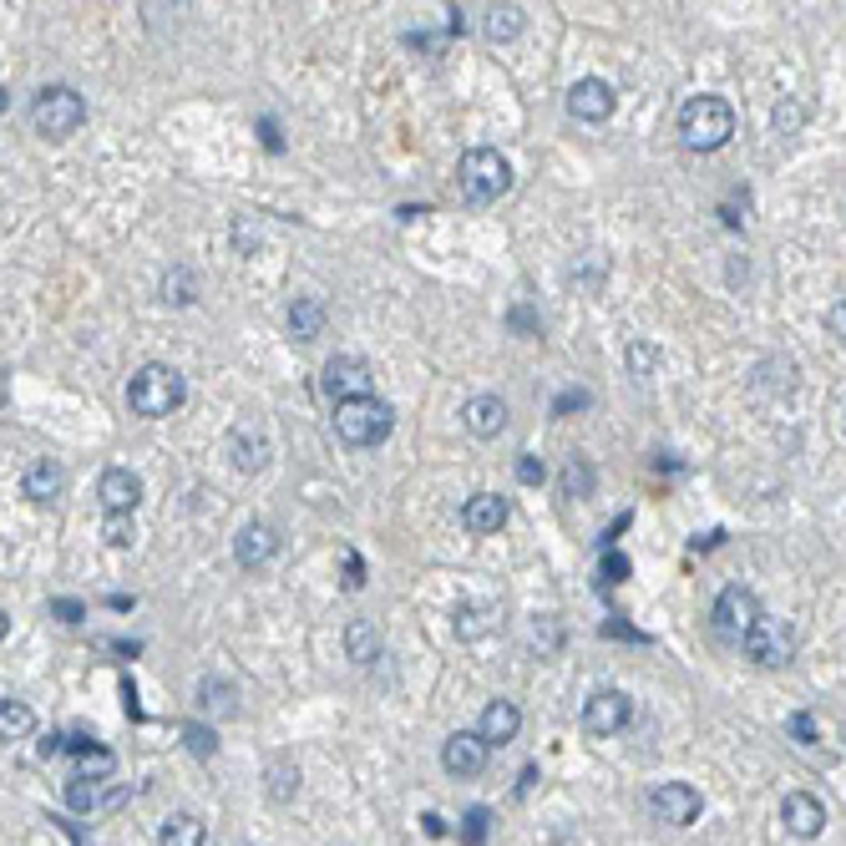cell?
<instances>
[{
    "instance_id": "cell-1",
    "label": "cell",
    "mask_w": 846,
    "mask_h": 846,
    "mask_svg": "<svg viewBox=\"0 0 846 846\" xmlns=\"http://www.w3.org/2000/svg\"><path fill=\"white\" fill-rule=\"evenodd\" d=\"M735 137V107L725 96H690L680 107V143L690 153H720Z\"/></svg>"
},
{
    "instance_id": "cell-2",
    "label": "cell",
    "mask_w": 846,
    "mask_h": 846,
    "mask_svg": "<svg viewBox=\"0 0 846 846\" xmlns=\"http://www.w3.org/2000/svg\"><path fill=\"white\" fill-rule=\"evenodd\" d=\"M183 395H188V385H183V375L173 365H143L137 375L127 381V405L137 411V416H147V421H163V416H173L183 405Z\"/></svg>"
},
{
    "instance_id": "cell-3",
    "label": "cell",
    "mask_w": 846,
    "mask_h": 846,
    "mask_svg": "<svg viewBox=\"0 0 846 846\" xmlns=\"http://www.w3.org/2000/svg\"><path fill=\"white\" fill-rule=\"evenodd\" d=\"M456 188H462L466 203H497L502 193L513 188V163L497 147H472L456 163Z\"/></svg>"
},
{
    "instance_id": "cell-4",
    "label": "cell",
    "mask_w": 846,
    "mask_h": 846,
    "mask_svg": "<svg viewBox=\"0 0 846 846\" xmlns=\"http://www.w3.org/2000/svg\"><path fill=\"white\" fill-rule=\"evenodd\" d=\"M395 426V405L381 401V395H365V401H345L334 405V431L345 446H375L385 442Z\"/></svg>"
},
{
    "instance_id": "cell-5",
    "label": "cell",
    "mask_w": 846,
    "mask_h": 846,
    "mask_svg": "<svg viewBox=\"0 0 846 846\" xmlns=\"http://www.w3.org/2000/svg\"><path fill=\"white\" fill-rule=\"evenodd\" d=\"M31 122H37V132H41V137H51V143L72 137V132L86 122L82 92H72V86H41L37 107H31Z\"/></svg>"
},
{
    "instance_id": "cell-6",
    "label": "cell",
    "mask_w": 846,
    "mask_h": 846,
    "mask_svg": "<svg viewBox=\"0 0 846 846\" xmlns=\"http://www.w3.org/2000/svg\"><path fill=\"white\" fill-rule=\"evenodd\" d=\"M740 649H745V659H755L761 669H781L796 659V629L781 619H761L745 639H740Z\"/></svg>"
},
{
    "instance_id": "cell-7",
    "label": "cell",
    "mask_w": 846,
    "mask_h": 846,
    "mask_svg": "<svg viewBox=\"0 0 846 846\" xmlns=\"http://www.w3.org/2000/svg\"><path fill=\"white\" fill-rule=\"evenodd\" d=\"M370 360L360 355H330L324 360V375H320V391L330 395L334 405H345V401H365L370 395Z\"/></svg>"
},
{
    "instance_id": "cell-8",
    "label": "cell",
    "mask_w": 846,
    "mask_h": 846,
    "mask_svg": "<svg viewBox=\"0 0 846 846\" xmlns=\"http://www.w3.org/2000/svg\"><path fill=\"white\" fill-rule=\"evenodd\" d=\"M710 619H715V629L725 633V639H745V633H751L765 613H761V598H755L751 588L730 584L725 594L715 598V613H710Z\"/></svg>"
},
{
    "instance_id": "cell-9",
    "label": "cell",
    "mask_w": 846,
    "mask_h": 846,
    "mask_svg": "<svg viewBox=\"0 0 846 846\" xmlns=\"http://www.w3.org/2000/svg\"><path fill=\"white\" fill-rule=\"evenodd\" d=\"M700 791L690 786V781H659L654 791H649V811H654L664 826H690L700 822Z\"/></svg>"
},
{
    "instance_id": "cell-10",
    "label": "cell",
    "mask_w": 846,
    "mask_h": 846,
    "mask_svg": "<svg viewBox=\"0 0 846 846\" xmlns=\"http://www.w3.org/2000/svg\"><path fill=\"white\" fill-rule=\"evenodd\" d=\"M613 107H619V92H613L603 76H578V82L568 86V112L578 122H608Z\"/></svg>"
},
{
    "instance_id": "cell-11",
    "label": "cell",
    "mask_w": 846,
    "mask_h": 846,
    "mask_svg": "<svg viewBox=\"0 0 846 846\" xmlns=\"http://www.w3.org/2000/svg\"><path fill=\"white\" fill-rule=\"evenodd\" d=\"M633 720V700L623 690H598L594 700L584 704V730L588 735H619Z\"/></svg>"
},
{
    "instance_id": "cell-12",
    "label": "cell",
    "mask_w": 846,
    "mask_h": 846,
    "mask_svg": "<svg viewBox=\"0 0 846 846\" xmlns=\"http://www.w3.org/2000/svg\"><path fill=\"white\" fill-rule=\"evenodd\" d=\"M228 456H234V466H239L244 477H254V472H264L269 466V431L259 426V421H239V426L228 431Z\"/></svg>"
},
{
    "instance_id": "cell-13",
    "label": "cell",
    "mask_w": 846,
    "mask_h": 846,
    "mask_svg": "<svg viewBox=\"0 0 846 846\" xmlns=\"http://www.w3.org/2000/svg\"><path fill=\"white\" fill-rule=\"evenodd\" d=\"M507 497H497V492H472V497L462 502V527L466 533H477V537H492L507 527Z\"/></svg>"
},
{
    "instance_id": "cell-14",
    "label": "cell",
    "mask_w": 846,
    "mask_h": 846,
    "mask_svg": "<svg viewBox=\"0 0 846 846\" xmlns=\"http://www.w3.org/2000/svg\"><path fill=\"white\" fill-rule=\"evenodd\" d=\"M781 822H786L791 836H801V842H811V836H822L826 832V806L811 791H791L786 801H781Z\"/></svg>"
},
{
    "instance_id": "cell-15",
    "label": "cell",
    "mask_w": 846,
    "mask_h": 846,
    "mask_svg": "<svg viewBox=\"0 0 846 846\" xmlns=\"http://www.w3.org/2000/svg\"><path fill=\"white\" fill-rule=\"evenodd\" d=\"M487 751H492V745L477 735V730H456V735L442 745L446 775H477L482 765H487Z\"/></svg>"
},
{
    "instance_id": "cell-16",
    "label": "cell",
    "mask_w": 846,
    "mask_h": 846,
    "mask_svg": "<svg viewBox=\"0 0 846 846\" xmlns=\"http://www.w3.org/2000/svg\"><path fill=\"white\" fill-rule=\"evenodd\" d=\"M275 553H279V533L269 523H244L234 533V558H239V568H264V563H275Z\"/></svg>"
},
{
    "instance_id": "cell-17",
    "label": "cell",
    "mask_w": 846,
    "mask_h": 846,
    "mask_svg": "<svg viewBox=\"0 0 846 846\" xmlns=\"http://www.w3.org/2000/svg\"><path fill=\"white\" fill-rule=\"evenodd\" d=\"M462 426L472 431L477 442L502 436V431H507V401H502V395H472V401L462 405Z\"/></svg>"
},
{
    "instance_id": "cell-18",
    "label": "cell",
    "mask_w": 846,
    "mask_h": 846,
    "mask_svg": "<svg viewBox=\"0 0 846 846\" xmlns=\"http://www.w3.org/2000/svg\"><path fill=\"white\" fill-rule=\"evenodd\" d=\"M96 497H102V507H107V513H137V502H143V482L132 477L127 466H112V472H102V482H96Z\"/></svg>"
},
{
    "instance_id": "cell-19",
    "label": "cell",
    "mask_w": 846,
    "mask_h": 846,
    "mask_svg": "<svg viewBox=\"0 0 846 846\" xmlns=\"http://www.w3.org/2000/svg\"><path fill=\"white\" fill-rule=\"evenodd\" d=\"M517 730H523V710H517L513 700H492L477 720V735L487 740V745H513Z\"/></svg>"
},
{
    "instance_id": "cell-20",
    "label": "cell",
    "mask_w": 846,
    "mask_h": 846,
    "mask_svg": "<svg viewBox=\"0 0 846 846\" xmlns=\"http://www.w3.org/2000/svg\"><path fill=\"white\" fill-rule=\"evenodd\" d=\"M497 623H502V608L497 603H456L452 608L456 639H482V633H492Z\"/></svg>"
},
{
    "instance_id": "cell-21",
    "label": "cell",
    "mask_w": 846,
    "mask_h": 846,
    "mask_svg": "<svg viewBox=\"0 0 846 846\" xmlns=\"http://www.w3.org/2000/svg\"><path fill=\"white\" fill-rule=\"evenodd\" d=\"M21 487H25V497H31V502H56L61 487H66V472H61V466L47 456V462H37L31 472H25Z\"/></svg>"
},
{
    "instance_id": "cell-22",
    "label": "cell",
    "mask_w": 846,
    "mask_h": 846,
    "mask_svg": "<svg viewBox=\"0 0 846 846\" xmlns=\"http://www.w3.org/2000/svg\"><path fill=\"white\" fill-rule=\"evenodd\" d=\"M289 334H295V340H305V345H310V340H320V334H324V305H320V299H295V305H289Z\"/></svg>"
},
{
    "instance_id": "cell-23",
    "label": "cell",
    "mask_w": 846,
    "mask_h": 846,
    "mask_svg": "<svg viewBox=\"0 0 846 846\" xmlns=\"http://www.w3.org/2000/svg\"><path fill=\"white\" fill-rule=\"evenodd\" d=\"M345 654L355 659V664H370V659L381 654V629L370 619H350L345 623Z\"/></svg>"
},
{
    "instance_id": "cell-24",
    "label": "cell",
    "mask_w": 846,
    "mask_h": 846,
    "mask_svg": "<svg viewBox=\"0 0 846 846\" xmlns=\"http://www.w3.org/2000/svg\"><path fill=\"white\" fill-rule=\"evenodd\" d=\"M523 25H527V11H523V6H492V11L482 16V31H487V41H513V37H523Z\"/></svg>"
},
{
    "instance_id": "cell-25",
    "label": "cell",
    "mask_w": 846,
    "mask_h": 846,
    "mask_svg": "<svg viewBox=\"0 0 846 846\" xmlns=\"http://www.w3.org/2000/svg\"><path fill=\"white\" fill-rule=\"evenodd\" d=\"M208 842V832H203L198 816H188V811H178V816H167L163 832H157V846H203Z\"/></svg>"
},
{
    "instance_id": "cell-26",
    "label": "cell",
    "mask_w": 846,
    "mask_h": 846,
    "mask_svg": "<svg viewBox=\"0 0 846 846\" xmlns=\"http://www.w3.org/2000/svg\"><path fill=\"white\" fill-rule=\"evenodd\" d=\"M558 487H563V497H594V487H598V472H594V462L588 456H568V466H563V477H558Z\"/></svg>"
},
{
    "instance_id": "cell-27",
    "label": "cell",
    "mask_w": 846,
    "mask_h": 846,
    "mask_svg": "<svg viewBox=\"0 0 846 846\" xmlns=\"http://www.w3.org/2000/svg\"><path fill=\"white\" fill-rule=\"evenodd\" d=\"M72 755H76V761H82V775H92V781L112 775V751L92 745V740H86V735H72Z\"/></svg>"
},
{
    "instance_id": "cell-28",
    "label": "cell",
    "mask_w": 846,
    "mask_h": 846,
    "mask_svg": "<svg viewBox=\"0 0 846 846\" xmlns=\"http://www.w3.org/2000/svg\"><path fill=\"white\" fill-rule=\"evenodd\" d=\"M66 806L96 811V806H112V796H102V786H96L92 775H72V781H66Z\"/></svg>"
},
{
    "instance_id": "cell-29",
    "label": "cell",
    "mask_w": 846,
    "mask_h": 846,
    "mask_svg": "<svg viewBox=\"0 0 846 846\" xmlns=\"http://www.w3.org/2000/svg\"><path fill=\"white\" fill-rule=\"evenodd\" d=\"M193 295H198V279H193L188 264L167 269V275H163V299H167V305H193Z\"/></svg>"
},
{
    "instance_id": "cell-30",
    "label": "cell",
    "mask_w": 846,
    "mask_h": 846,
    "mask_svg": "<svg viewBox=\"0 0 846 846\" xmlns=\"http://www.w3.org/2000/svg\"><path fill=\"white\" fill-rule=\"evenodd\" d=\"M31 725H37V720H31V710H25L21 700L0 704V735H6V740H25V735H31Z\"/></svg>"
},
{
    "instance_id": "cell-31",
    "label": "cell",
    "mask_w": 846,
    "mask_h": 846,
    "mask_svg": "<svg viewBox=\"0 0 846 846\" xmlns=\"http://www.w3.org/2000/svg\"><path fill=\"white\" fill-rule=\"evenodd\" d=\"M295 791H299V765H289V761L269 765V796H275V801H295Z\"/></svg>"
},
{
    "instance_id": "cell-32",
    "label": "cell",
    "mask_w": 846,
    "mask_h": 846,
    "mask_svg": "<svg viewBox=\"0 0 846 846\" xmlns=\"http://www.w3.org/2000/svg\"><path fill=\"white\" fill-rule=\"evenodd\" d=\"M198 710H218V715H234L228 684H224V680H203V684H198Z\"/></svg>"
},
{
    "instance_id": "cell-33",
    "label": "cell",
    "mask_w": 846,
    "mask_h": 846,
    "mask_svg": "<svg viewBox=\"0 0 846 846\" xmlns=\"http://www.w3.org/2000/svg\"><path fill=\"white\" fill-rule=\"evenodd\" d=\"M102 537H107L112 548H132V537H137V527H132V513H107V523H102Z\"/></svg>"
},
{
    "instance_id": "cell-34",
    "label": "cell",
    "mask_w": 846,
    "mask_h": 846,
    "mask_svg": "<svg viewBox=\"0 0 846 846\" xmlns=\"http://www.w3.org/2000/svg\"><path fill=\"white\" fill-rule=\"evenodd\" d=\"M487 822H492L487 811H482V806H472V811H466V826H462V842L482 846V842H487Z\"/></svg>"
},
{
    "instance_id": "cell-35",
    "label": "cell",
    "mask_w": 846,
    "mask_h": 846,
    "mask_svg": "<svg viewBox=\"0 0 846 846\" xmlns=\"http://www.w3.org/2000/svg\"><path fill=\"white\" fill-rule=\"evenodd\" d=\"M786 730H791V740H796V745H816V720H811L806 710H796V715L786 720Z\"/></svg>"
},
{
    "instance_id": "cell-36",
    "label": "cell",
    "mask_w": 846,
    "mask_h": 846,
    "mask_svg": "<svg viewBox=\"0 0 846 846\" xmlns=\"http://www.w3.org/2000/svg\"><path fill=\"white\" fill-rule=\"evenodd\" d=\"M588 401H594L588 391H563L558 401H553V416H572V411H588Z\"/></svg>"
},
{
    "instance_id": "cell-37",
    "label": "cell",
    "mask_w": 846,
    "mask_h": 846,
    "mask_svg": "<svg viewBox=\"0 0 846 846\" xmlns=\"http://www.w3.org/2000/svg\"><path fill=\"white\" fill-rule=\"evenodd\" d=\"M548 477V472H543V462H537L533 452H523L517 456V482H527V487H537V482Z\"/></svg>"
},
{
    "instance_id": "cell-38",
    "label": "cell",
    "mask_w": 846,
    "mask_h": 846,
    "mask_svg": "<svg viewBox=\"0 0 846 846\" xmlns=\"http://www.w3.org/2000/svg\"><path fill=\"white\" fill-rule=\"evenodd\" d=\"M183 735H188V751H193V755H214V751H218V740L208 735V730H203V725H188V730H183Z\"/></svg>"
},
{
    "instance_id": "cell-39",
    "label": "cell",
    "mask_w": 846,
    "mask_h": 846,
    "mask_svg": "<svg viewBox=\"0 0 846 846\" xmlns=\"http://www.w3.org/2000/svg\"><path fill=\"white\" fill-rule=\"evenodd\" d=\"M61 751H72V735H61V730H51V735L37 745V755H41V761H56Z\"/></svg>"
},
{
    "instance_id": "cell-40",
    "label": "cell",
    "mask_w": 846,
    "mask_h": 846,
    "mask_svg": "<svg viewBox=\"0 0 846 846\" xmlns=\"http://www.w3.org/2000/svg\"><path fill=\"white\" fill-rule=\"evenodd\" d=\"M629 360H633V375H644V370L659 360V350L644 345V340H633V345H629Z\"/></svg>"
},
{
    "instance_id": "cell-41",
    "label": "cell",
    "mask_w": 846,
    "mask_h": 846,
    "mask_svg": "<svg viewBox=\"0 0 846 846\" xmlns=\"http://www.w3.org/2000/svg\"><path fill=\"white\" fill-rule=\"evenodd\" d=\"M51 613H56L61 623H82L86 619V608L76 603V598H56V603H51Z\"/></svg>"
},
{
    "instance_id": "cell-42",
    "label": "cell",
    "mask_w": 846,
    "mask_h": 846,
    "mask_svg": "<svg viewBox=\"0 0 846 846\" xmlns=\"http://www.w3.org/2000/svg\"><path fill=\"white\" fill-rule=\"evenodd\" d=\"M826 330H832L836 340H842V345H846V299H836L832 310H826Z\"/></svg>"
},
{
    "instance_id": "cell-43",
    "label": "cell",
    "mask_w": 846,
    "mask_h": 846,
    "mask_svg": "<svg viewBox=\"0 0 846 846\" xmlns=\"http://www.w3.org/2000/svg\"><path fill=\"white\" fill-rule=\"evenodd\" d=\"M507 324H513V330H517V334H537V314H533V310H527V305H517V310H513V314H507Z\"/></svg>"
},
{
    "instance_id": "cell-44",
    "label": "cell",
    "mask_w": 846,
    "mask_h": 846,
    "mask_svg": "<svg viewBox=\"0 0 846 846\" xmlns=\"http://www.w3.org/2000/svg\"><path fill=\"white\" fill-rule=\"evenodd\" d=\"M623 578H629V558H603V584H623Z\"/></svg>"
},
{
    "instance_id": "cell-45",
    "label": "cell",
    "mask_w": 846,
    "mask_h": 846,
    "mask_svg": "<svg viewBox=\"0 0 846 846\" xmlns=\"http://www.w3.org/2000/svg\"><path fill=\"white\" fill-rule=\"evenodd\" d=\"M365 584V563H360V553H345V588H360Z\"/></svg>"
},
{
    "instance_id": "cell-46",
    "label": "cell",
    "mask_w": 846,
    "mask_h": 846,
    "mask_svg": "<svg viewBox=\"0 0 846 846\" xmlns=\"http://www.w3.org/2000/svg\"><path fill=\"white\" fill-rule=\"evenodd\" d=\"M259 132H264V147H269V153H285V137H279L275 117H264V122H259Z\"/></svg>"
},
{
    "instance_id": "cell-47",
    "label": "cell",
    "mask_w": 846,
    "mask_h": 846,
    "mask_svg": "<svg viewBox=\"0 0 846 846\" xmlns=\"http://www.w3.org/2000/svg\"><path fill=\"white\" fill-rule=\"evenodd\" d=\"M234 244L249 254V244H259V228H249V218H239V224H234Z\"/></svg>"
},
{
    "instance_id": "cell-48",
    "label": "cell",
    "mask_w": 846,
    "mask_h": 846,
    "mask_svg": "<svg viewBox=\"0 0 846 846\" xmlns=\"http://www.w3.org/2000/svg\"><path fill=\"white\" fill-rule=\"evenodd\" d=\"M842 426H846V421H842Z\"/></svg>"
}]
</instances>
